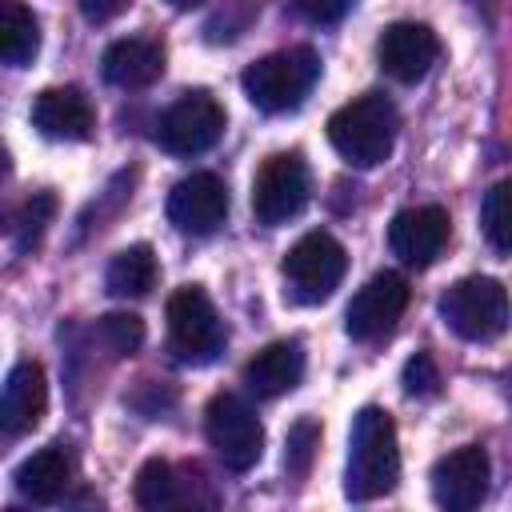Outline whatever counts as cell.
I'll use <instances>...</instances> for the list:
<instances>
[{"label":"cell","mask_w":512,"mask_h":512,"mask_svg":"<svg viewBox=\"0 0 512 512\" xmlns=\"http://www.w3.org/2000/svg\"><path fill=\"white\" fill-rule=\"evenodd\" d=\"M400 480V444L396 424L384 408L368 404L352 420L348 436V472H344V496L364 504L384 492H392Z\"/></svg>","instance_id":"1"},{"label":"cell","mask_w":512,"mask_h":512,"mask_svg":"<svg viewBox=\"0 0 512 512\" xmlns=\"http://www.w3.org/2000/svg\"><path fill=\"white\" fill-rule=\"evenodd\" d=\"M400 132L396 104L384 92H364L328 116V140L352 168H376L392 156Z\"/></svg>","instance_id":"2"},{"label":"cell","mask_w":512,"mask_h":512,"mask_svg":"<svg viewBox=\"0 0 512 512\" xmlns=\"http://www.w3.org/2000/svg\"><path fill=\"white\" fill-rule=\"evenodd\" d=\"M316 80H320V56L308 44L268 52L256 64H248L244 76H240L244 96L260 112H292V108H300Z\"/></svg>","instance_id":"3"},{"label":"cell","mask_w":512,"mask_h":512,"mask_svg":"<svg viewBox=\"0 0 512 512\" xmlns=\"http://www.w3.org/2000/svg\"><path fill=\"white\" fill-rule=\"evenodd\" d=\"M440 320L460 340H472V344L496 340L512 324L508 288L500 280H492V276H464L440 296Z\"/></svg>","instance_id":"4"},{"label":"cell","mask_w":512,"mask_h":512,"mask_svg":"<svg viewBox=\"0 0 512 512\" xmlns=\"http://www.w3.org/2000/svg\"><path fill=\"white\" fill-rule=\"evenodd\" d=\"M168 348L184 364H208L224 352V320L200 284H184L168 296Z\"/></svg>","instance_id":"5"},{"label":"cell","mask_w":512,"mask_h":512,"mask_svg":"<svg viewBox=\"0 0 512 512\" xmlns=\"http://www.w3.org/2000/svg\"><path fill=\"white\" fill-rule=\"evenodd\" d=\"M280 272H284V296L292 304H320L340 288L348 272V252L336 236L308 232L288 248Z\"/></svg>","instance_id":"6"},{"label":"cell","mask_w":512,"mask_h":512,"mask_svg":"<svg viewBox=\"0 0 512 512\" xmlns=\"http://www.w3.org/2000/svg\"><path fill=\"white\" fill-rule=\"evenodd\" d=\"M204 432L228 472H248L264 452V428H260L252 404L236 392H216L208 400Z\"/></svg>","instance_id":"7"},{"label":"cell","mask_w":512,"mask_h":512,"mask_svg":"<svg viewBox=\"0 0 512 512\" xmlns=\"http://www.w3.org/2000/svg\"><path fill=\"white\" fill-rule=\"evenodd\" d=\"M312 196V176L300 152H276L260 164L256 180H252V212L264 228L288 224L292 216L304 212Z\"/></svg>","instance_id":"8"},{"label":"cell","mask_w":512,"mask_h":512,"mask_svg":"<svg viewBox=\"0 0 512 512\" xmlns=\"http://www.w3.org/2000/svg\"><path fill=\"white\" fill-rule=\"evenodd\" d=\"M224 136V108L208 92H184L176 104L164 108L156 124V144L172 156H200Z\"/></svg>","instance_id":"9"},{"label":"cell","mask_w":512,"mask_h":512,"mask_svg":"<svg viewBox=\"0 0 512 512\" xmlns=\"http://www.w3.org/2000/svg\"><path fill=\"white\" fill-rule=\"evenodd\" d=\"M408 308V280L400 272H376L344 308V332L360 344H372L396 328Z\"/></svg>","instance_id":"10"},{"label":"cell","mask_w":512,"mask_h":512,"mask_svg":"<svg viewBox=\"0 0 512 512\" xmlns=\"http://www.w3.org/2000/svg\"><path fill=\"white\" fill-rule=\"evenodd\" d=\"M488 480H492V464L480 444L452 448L432 464V500L448 512H468L488 496Z\"/></svg>","instance_id":"11"},{"label":"cell","mask_w":512,"mask_h":512,"mask_svg":"<svg viewBox=\"0 0 512 512\" xmlns=\"http://www.w3.org/2000/svg\"><path fill=\"white\" fill-rule=\"evenodd\" d=\"M448 212L440 204H416V208H404L392 216L388 224V244H392V256H400L408 268H428L444 244H448Z\"/></svg>","instance_id":"12"},{"label":"cell","mask_w":512,"mask_h":512,"mask_svg":"<svg viewBox=\"0 0 512 512\" xmlns=\"http://www.w3.org/2000/svg\"><path fill=\"white\" fill-rule=\"evenodd\" d=\"M228 216L224 180L212 172H192L168 192V220L188 236H208Z\"/></svg>","instance_id":"13"},{"label":"cell","mask_w":512,"mask_h":512,"mask_svg":"<svg viewBox=\"0 0 512 512\" xmlns=\"http://www.w3.org/2000/svg\"><path fill=\"white\" fill-rule=\"evenodd\" d=\"M376 56H380V68L400 80V84H416L428 76V68L436 64L440 56V40L428 24H416V20H400V24H388L380 44H376Z\"/></svg>","instance_id":"14"},{"label":"cell","mask_w":512,"mask_h":512,"mask_svg":"<svg viewBox=\"0 0 512 512\" xmlns=\"http://www.w3.org/2000/svg\"><path fill=\"white\" fill-rule=\"evenodd\" d=\"M32 128L48 140H88L96 128V112H92L88 96L72 84L44 88L32 100Z\"/></svg>","instance_id":"15"},{"label":"cell","mask_w":512,"mask_h":512,"mask_svg":"<svg viewBox=\"0 0 512 512\" xmlns=\"http://www.w3.org/2000/svg\"><path fill=\"white\" fill-rule=\"evenodd\" d=\"M48 408V380L44 368L36 360H20L8 380H4V396H0V424L8 436H24L44 420Z\"/></svg>","instance_id":"16"},{"label":"cell","mask_w":512,"mask_h":512,"mask_svg":"<svg viewBox=\"0 0 512 512\" xmlns=\"http://www.w3.org/2000/svg\"><path fill=\"white\" fill-rule=\"evenodd\" d=\"M164 44L148 40V36H128L104 48L100 56V72L108 84L116 88H148L164 76Z\"/></svg>","instance_id":"17"},{"label":"cell","mask_w":512,"mask_h":512,"mask_svg":"<svg viewBox=\"0 0 512 512\" xmlns=\"http://www.w3.org/2000/svg\"><path fill=\"white\" fill-rule=\"evenodd\" d=\"M300 376H304V348H300V340H276V344L260 348L244 364V384L260 400H276V396L292 392L300 384Z\"/></svg>","instance_id":"18"},{"label":"cell","mask_w":512,"mask_h":512,"mask_svg":"<svg viewBox=\"0 0 512 512\" xmlns=\"http://www.w3.org/2000/svg\"><path fill=\"white\" fill-rule=\"evenodd\" d=\"M68 484H72V460H68V452L60 444H48V448L32 452L16 468V488L32 504H56Z\"/></svg>","instance_id":"19"},{"label":"cell","mask_w":512,"mask_h":512,"mask_svg":"<svg viewBox=\"0 0 512 512\" xmlns=\"http://www.w3.org/2000/svg\"><path fill=\"white\" fill-rule=\"evenodd\" d=\"M156 276H160V268H156L152 248L148 244H128L108 260L104 288L112 296H120V300H140V296H148L156 288Z\"/></svg>","instance_id":"20"},{"label":"cell","mask_w":512,"mask_h":512,"mask_svg":"<svg viewBox=\"0 0 512 512\" xmlns=\"http://www.w3.org/2000/svg\"><path fill=\"white\" fill-rule=\"evenodd\" d=\"M36 52H40V24L32 8L20 0H0V60L8 68H24L32 64Z\"/></svg>","instance_id":"21"},{"label":"cell","mask_w":512,"mask_h":512,"mask_svg":"<svg viewBox=\"0 0 512 512\" xmlns=\"http://www.w3.org/2000/svg\"><path fill=\"white\" fill-rule=\"evenodd\" d=\"M188 500L192 496L180 488V480H176V472H172L168 460H148L140 468V476H136V504L140 508L160 512V508H180Z\"/></svg>","instance_id":"22"},{"label":"cell","mask_w":512,"mask_h":512,"mask_svg":"<svg viewBox=\"0 0 512 512\" xmlns=\"http://www.w3.org/2000/svg\"><path fill=\"white\" fill-rule=\"evenodd\" d=\"M480 224L496 252H512V180H500L484 192Z\"/></svg>","instance_id":"23"},{"label":"cell","mask_w":512,"mask_h":512,"mask_svg":"<svg viewBox=\"0 0 512 512\" xmlns=\"http://www.w3.org/2000/svg\"><path fill=\"white\" fill-rule=\"evenodd\" d=\"M52 216H56V196H52V192H32V196L20 204L16 224H12V244H16V252H32V248L44 240Z\"/></svg>","instance_id":"24"},{"label":"cell","mask_w":512,"mask_h":512,"mask_svg":"<svg viewBox=\"0 0 512 512\" xmlns=\"http://www.w3.org/2000/svg\"><path fill=\"white\" fill-rule=\"evenodd\" d=\"M260 0H224L208 20H204V40L208 44H232L236 36L248 32V24L256 20Z\"/></svg>","instance_id":"25"},{"label":"cell","mask_w":512,"mask_h":512,"mask_svg":"<svg viewBox=\"0 0 512 512\" xmlns=\"http://www.w3.org/2000/svg\"><path fill=\"white\" fill-rule=\"evenodd\" d=\"M96 336L112 356H132L144 344V320L136 312H108V316H100Z\"/></svg>","instance_id":"26"},{"label":"cell","mask_w":512,"mask_h":512,"mask_svg":"<svg viewBox=\"0 0 512 512\" xmlns=\"http://www.w3.org/2000/svg\"><path fill=\"white\" fill-rule=\"evenodd\" d=\"M320 448V424L312 416L296 420L292 432H288V448H284V464H288V476H304L312 468V456Z\"/></svg>","instance_id":"27"},{"label":"cell","mask_w":512,"mask_h":512,"mask_svg":"<svg viewBox=\"0 0 512 512\" xmlns=\"http://www.w3.org/2000/svg\"><path fill=\"white\" fill-rule=\"evenodd\" d=\"M404 392L408 396H436L440 392V372H436V360L428 352H416L404 364Z\"/></svg>","instance_id":"28"},{"label":"cell","mask_w":512,"mask_h":512,"mask_svg":"<svg viewBox=\"0 0 512 512\" xmlns=\"http://www.w3.org/2000/svg\"><path fill=\"white\" fill-rule=\"evenodd\" d=\"M296 4V12L304 16V20H312V24H332V20H340L356 0H292Z\"/></svg>","instance_id":"29"},{"label":"cell","mask_w":512,"mask_h":512,"mask_svg":"<svg viewBox=\"0 0 512 512\" xmlns=\"http://www.w3.org/2000/svg\"><path fill=\"white\" fill-rule=\"evenodd\" d=\"M128 4H132V0H80V12H84V20H92V24H108V20H116Z\"/></svg>","instance_id":"30"},{"label":"cell","mask_w":512,"mask_h":512,"mask_svg":"<svg viewBox=\"0 0 512 512\" xmlns=\"http://www.w3.org/2000/svg\"><path fill=\"white\" fill-rule=\"evenodd\" d=\"M172 8H180V12H188V8H196V4H204V0H168Z\"/></svg>","instance_id":"31"}]
</instances>
